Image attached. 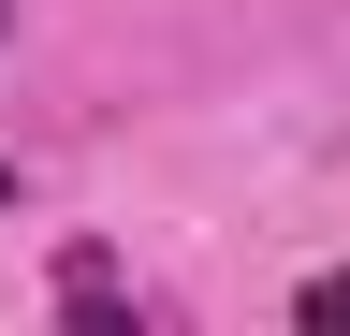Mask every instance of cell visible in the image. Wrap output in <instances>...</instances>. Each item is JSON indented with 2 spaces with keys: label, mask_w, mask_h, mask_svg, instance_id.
Returning <instances> with one entry per match:
<instances>
[{
  "label": "cell",
  "mask_w": 350,
  "mask_h": 336,
  "mask_svg": "<svg viewBox=\"0 0 350 336\" xmlns=\"http://www.w3.org/2000/svg\"><path fill=\"white\" fill-rule=\"evenodd\" d=\"M44 292H59V322H131V278H117V248H59V278H44Z\"/></svg>",
  "instance_id": "cell-1"
},
{
  "label": "cell",
  "mask_w": 350,
  "mask_h": 336,
  "mask_svg": "<svg viewBox=\"0 0 350 336\" xmlns=\"http://www.w3.org/2000/svg\"><path fill=\"white\" fill-rule=\"evenodd\" d=\"M306 322H321V336L350 322V263H336V278H306Z\"/></svg>",
  "instance_id": "cell-2"
},
{
  "label": "cell",
  "mask_w": 350,
  "mask_h": 336,
  "mask_svg": "<svg viewBox=\"0 0 350 336\" xmlns=\"http://www.w3.org/2000/svg\"><path fill=\"white\" fill-rule=\"evenodd\" d=\"M0 29H15V0H0Z\"/></svg>",
  "instance_id": "cell-4"
},
{
  "label": "cell",
  "mask_w": 350,
  "mask_h": 336,
  "mask_svg": "<svg viewBox=\"0 0 350 336\" xmlns=\"http://www.w3.org/2000/svg\"><path fill=\"white\" fill-rule=\"evenodd\" d=\"M0 205H15V161H0Z\"/></svg>",
  "instance_id": "cell-3"
}]
</instances>
